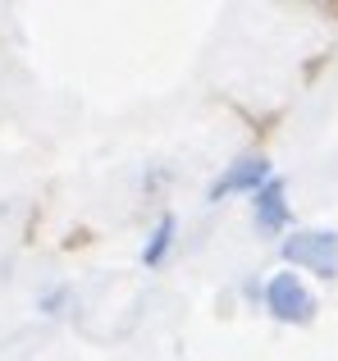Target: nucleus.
<instances>
[{
    "label": "nucleus",
    "mask_w": 338,
    "mask_h": 361,
    "mask_svg": "<svg viewBox=\"0 0 338 361\" xmlns=\"http://www.w3.org/2000/svg\"><path fill=\"white\" fill-rule=\"evenodd\" d=\"M288 265H306L320 279H338V233L334 229H302L284 243Z\"/></svg>",
    "instance_id": "f257e3e1"
},
{
    "label": "nucleus",
    "mask_w": 338,
    "mask_h": 361,
    "mask_svg": "<svg viewBox=\"0 0 338 361\" xmlns=\"http://www.w3.org/2000/svg\"><path fill=\"white\" fill-rule=\"evenodd\" d=\"M265 307H270V316L284 320V325H306V320L315 316V298L306 293V283L297 279L293 270L270 274V283H265Z\"/></svg>",
    "instance_id": "f03ea898"
},
{
    "label": "nucleus",
    "mask_w": 338,
    "mask_h": 361,
    "mask_svg": "<svg viewBox=\"0 0 338 361\" xmlns=\"http://www.w3.org/2000/svg\"><path fill=\"white\" fill-rule=\"evenodd\" d=\"M270 178H275V174H270L265 156H242V160H233V165L211 183V202H224V197H233V192H251V197H256Z\"/></svg>",
    "instance_id": "7ed1b4c3"
},
{
    "label": "nucleus",
    "mask_w": 338,
    "mask_h": 361,
    "mask_svg": "<svg viewBox=\"0 0 338 361\" xmlns=\"http://www.w3.org/2000/svg\"><path fill=\"white\" fill-rule=\"evenodd\" d=\"M251 215H256V229L261 233H279L288 224V197H284V183H279V178H270V183L256 192Z\"/></svg>",
    "instance_id": "20e7f679"
},
{
    "label": "nucleus",
    "mask_w": 338,
    "mask_h": 361,
    "mask_svg": "<svg viewBox=\"0 0 338 361\" xmlns=\"http://www.w3.org/2000/svg\"><path fill=\"white\" fill-rule=\"evenodd\" d=\"M169 247H174V215H161V224L151 229V238L142 247V265H161L169 256Z\"/></svg>",
    "instance_id": "39448f33"
}]
</instances>
